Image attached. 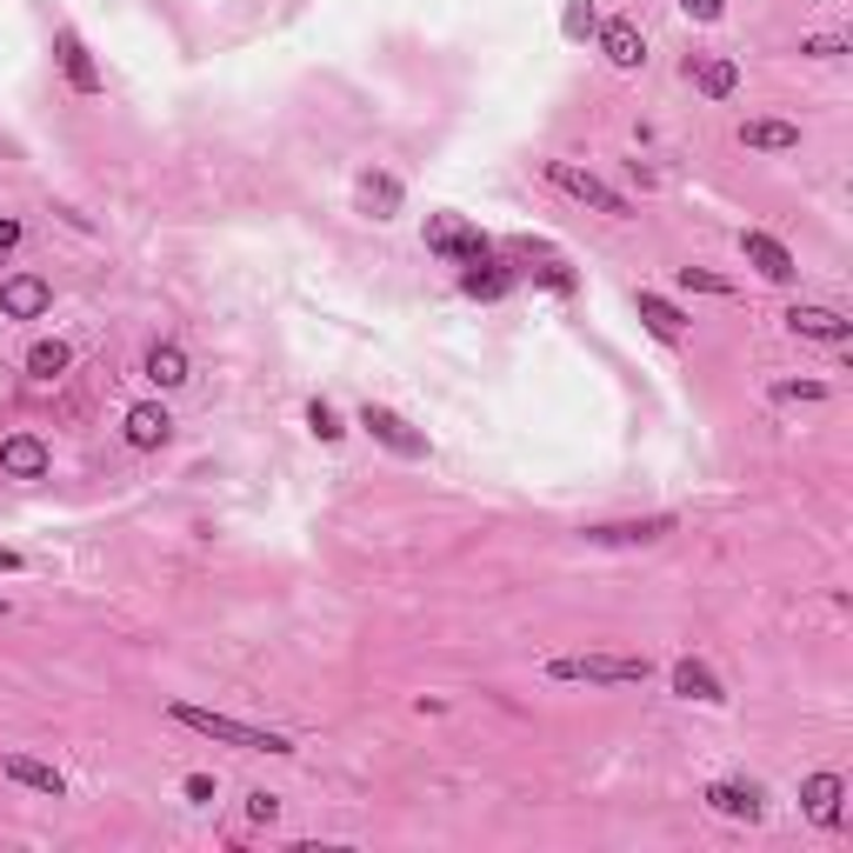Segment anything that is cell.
<instances>
[{
  "mask_svg": "<svg viewBox=\"0 0 853 853\" xmlns=\"http://www.w3.org/2000/svg\"><path fill=\"white\" fill-rule=\"evenodd\" d=\"M593 34H601V54H607V67H614V73H640V67H647V34H640L627 14L601 21Z\"/></svg>",
  "mask_w": 853,
  "mask_h": 853,
  "instance_id": "7",
  "label": "cell"
},
{
  "mask_svg": "<svg viewBox=\"0 0 853 853\" xmlns=\"http://www.w3.org/2000/svg\"><path fill=\"white\" fill-rule=\"evenodd\" d=\"M687 73H694V88H701L707 101H733V88H740V67H733L727 54H707V60H694Z\"/></svg>",
  "mask_w": 853,
  "mask_h": 853,
  "instance_id": "20",
  "label": "cell"
},
{
  "mask_svg": "<svg viewBox=\"0 0 853 853\" xmlns=\"http://www.w3.org/2000/svg\"><path fill=\"white\" fill-rule=\"evenodd\" d=\"M667 680H673V694H680V701H701V707H720V701H727V687L714 680V667L694 660V653H687V660H673Z\"/></svg>",
  "mask_w": 853,
  "mask_h": 853,
  "instance_id": "15",
  "label": "cell"
},
{
  "mask_svg": "<svg viewBox=\"0 0 853 853\" xmlns=\"http://www.w3.org/2000/svg\"><path fill=\"white\" fill-rule=\"evenodd\" d=\"M21 247V220H0V253H14Z\"/></svg>",
  "mask_w": 853,
  "mask_h": 853,
  "instance_id": "33",
  "label": "cell"
},
{
  "mask_svg": "<svg viewBox=\"0 0 853 853\" xmlns=\"http://www.w3.org/2000/svg\"><path fill=\"white\" fill-rule=\"evenodd\" d=\"M0 621H8V601H0Z\"/></svg>",
  "mask_w": 853,
  "mask_h": 853,
  "instance_id": "35",
  "label": "cell"
},
{
  "mask_svg": "<svg viewBox=\"0 0 853 853\" xmlns=\"http://www.w3.org/2000/svg\"><path fill=\"white\" fill-rule=\"evenodd\" d=\"M0 774H8V781H21V787H34V794H47V800H60L67 794V774H60V766H47V760H34V753H0Z\"/></svg>",
  "mask_w": 853,
  "mask_h": 853,
  "instance_id": "14",
  "label": "cell"
},
{
  "mask_svg": "<svg viewBox=\"0 0 853 853\" xmlns=\"http://www.w3.org/2000/svg\"><path fill=\"white\" fill-rule=\"evenodd\" d=\"M800 54H814V60H840V54H846V34H807Z\"/></svg>",
  "mask_w": 853,
  "mask_h": 853,
  "instance_id": "27",
  "label": "cell"
},
{
  "mask_svg": "<svg viewBox=\"0 0 853 853\" xmlns=\"http://www.w3.org/2000/svg\"><path fill=\"white\" fill-rule=\"evenodd\" d=\"M361 426H367V434H374L387 454H400V460H426V434H413V426H407L394 407H374V400H367V407H361Z\"/></svg>",
  "mask_w": 853,
  "mask_h": 853,
  "instance_id": "5",
  "label": "cell"
},
{
  "mask_svg": "<svg viewBox=\"0 0 853 853\" xmlns=\"http://www.w3.org/2000/svg\"><path fill=\"white\" fill-rule=\"evenodd\" d=\"M707 807H714L720 820H760V787H747V781H714V787H707Z\"/></svg>",
  "mask_w": 853,
  "mask_h": 853,
  "instance_id": "18",
  "label": "cell"
},
{
  "mask_svg": "<svg viewBox=\"0 0 853 853\" xmlns=\"http://www.w3.org/2000/svg\"><path fill=\"white\" fill-rule=\"evenodd\" d=\"M73 367V348H67V340H34V348H27V374L34 380H60Z\"/></svg>",
  "mask_w": 853,
  "mask_h": 853,
  "instance_id": "23",
  "label": "cell"
},
{
  "mask_svg": "<svg viewBox=\"0 0 853 853\" xmlns=\"http://www.w3.org/2000/svg\"><path fill=\"white\" fill-rule=\"evenodd\" d=\"M47 307H54V287L41 274H8L0 281V314L8 320H41Z\"/></svg>",
  "mask_w": 853,
  "mask_h": 853,
  "instance_id": "11",
  "label": "cell"
},
{
  "mask_svg": "<svg viewBox=\"0 0 853 853\" xmlns=\"http://www.w3.org/2000/svg\"><path fill=\"white\" fill-rule=\"evenodd\" d=\"M247 820L253 827H274L281 820V794H247Z\"/></svg>",
  "mask_w": 853,
  "mask_h": 853,
  "instance_id": "29",
  "label": "cell"
},
{
  "mask_svg": "<svg viewBox=\"0 0 853 853\" xmlns=\"http://www.w3.org/2000/svg\"><path fill=\"white\" fill-rule=\"evenodd\" d=\"M307 426H314V441H340L348 426H340V413L327 407V400H307Z\"/></svg>",
  "mask_w": 853,
  "mask_h": 853,
  "instance_id": "25",
  "label": "cell"
},
{
  "mask_svg": "<svg viewBox=\"0 0 853 853\" xmlns=\"http://www.w3.org/2000/svg\"><path fill=\"white\" fill-rule=\"evenodd\" d=\"M740 147H753V153H794L800 127L794 121H740Z\"/></svg>",
  "mask_w": 853,
  "mask_h": 853,
  "instance_id": "19",
  "label": "cell"
},
{
  "mask_svg": "<svg viewBox=\"0 0 853 853\" xmlns=\"http://www.w3.org/2000/svg\"><path fill=\"white\" fill-rule=\"evenodd\" d=\"M680 14L707 27V21H720V14H727V0H680Z\"/></svg>",
  "mask_w": 853,
  "mask_h": 853,
  "instance_id": "31",
  "label": "cell"
},
{
  "mask_svg": "<svg viewBox=\"0 0 853 853\" xmlns=\"http://www.w3.org/2000/svg\"><path fill=\"white\" fill-rule=\"evenodd\" d=\"M121 434H127V447H140V454H153V447H167V434H174V413H167L160 400H140V407H127V420H121Z\"/></svg>",
  "mask_w": 853,
  "mask_h": 853,
  "instance_id": "12",
  "label": "cell"
},
{
  "mask_svg": "<svg viewBox=\"0 0 853 853\" xmlns=\"http://www.w3.org/2000/svg\"><path fill=\"white\" fill-rule=\"evenodd\" d=\"M426 253L460 261V268H480V261H493V240L474 220H460V214H434V220H426Z\"/></svg>",
  "mask_w": 853,
  "mask_h": 853,
  "instance_id": "3",
  "label": "cell"
},
{
  "mask_svg": "<svg viewBox=\"0 0 853 853\" xmlns=\"http://www.w3.org/2000/svg\"><path fill=\"white\" fill-rule=\"evenodd\" d=\"M54 60H60V73H67V88H73V94H101V88H107L101 67H94V54H88V41H80L73 27L54 34Z\"/></svg>",
  "mask_w": 853,
  "mask_h": 853,
  "instance_id": "9",
  "label": "cell"
},
{
  "mask_svg": "<svg viewBox=\"0 0 853 853\" xmlns=\"http://www.w3.org/2000/svg\"><path fill=\"white\" fill-rule=\"evenodd\" d=\"M547 680H560V687H640V680H653V660L647 653H560L547 660Z\"/></svg>",
  "mask_w": 853,
  "mask_h": 853,
  "instance_id": "1",
  "label": "cell"
},
{
  "mask_svg": "<svg viewBox=\"0 0 853 853\" xmlns=\"http://www.w3.org/2000/svg\"><path fill=\"white\" fill-rule=\"evenodd\" d=\"M774 400H827V380H774Z\"/></svg>",
  "mask_w": 853,
  "mask_h": 853,
  "instance_id": "28",
  "label": "cell"
},
{
  "mask_svg": "<svg viewBox=\"0 0 853 853\" xmlns=\"http://www.w3.org/2000/svg\"><path fill=\"white\" fill-rule=\"evenodd\" d=\"M460 287H467L474 300H500V294H507V274L480 261V268H467V274H460Z\"/></svg>",
  "mask_w": 853,
  "mask_h": 853,
  "instance_id": "24",
  "label": "cell"
},
{
  "mask_svg": "<svg viewBox=\"0 0 853 853\" xmlns=\"http://www.w3.org/2000/svg\"><path fill=\"white\" fill-rule=\"evenodd\" d=\"M680 521L673 514H647V521H601V527H587V547H653L667 541Z\"/></svg>",
  "mask_w": 853,
  "mask_h": 853,
  "instance_id": "6",
  "label": "cell"
},
{
  "mask_svg": "<svg viewBox=\"0 0 853 853\" xmlns=\"http://www.w3.org/2000/svg\"><path fill=\"white\" fill-rule=\"evenodd\" d=\"M181 794H187L194 807H214V781H207V774H187V781H181Z\"/></svg>",
  "mask_w": 853,
  "mask_h": 853,
  "instance_id": "32",
  "label": "cell"
},
{
  "mask_svg": "<svg viewBox=\"0 0 853 853\" xmlns=\"http://www.w3.org/2000/svg\"><path fill=\"white\" fill-rule=\"evenodd\" d=\"M547 181H554L560 194H573L580 207H593V214H607V220H627V214H634L621 187H607L601 174H587V167H573V160H547Z\"/></svg>",
  "mask_w": 853,
  "mask_h": 853,
  "instance_id": "4",
  "label": "cell"
},
{
  "mask_svg": "<svg viewBox=\"0 0 853 853\" xmlns=\"http://www.w3.org/2000/svg\"><path fill=\"white\" fill-rule=\"evenodd\" d=\"M787 327H794L800 340H827V348H846V340H853V320H846L840 307H814V300L787 307Z\"/></svg>",
  "mask_w": 853,
  "mask_h": 853,
  "instance_id": "10",
  "label": "cell"
},
{
  "mask_svg": "<svg viewBox=\"0 0 853 853\" xmlns=\"http://www.w3.org/2000/svg\"><path fill=\"white\" fill-rule=\"evenodd\" d=\"M0 573H21V554H14V547H0Z\"/></svg>",
  "mask_w": 853,
  "mask_h": 853,
  "instance_id": "34",
  "label": "cell"
},
{
  "mask_svg": "<svg viewBox=\"0 0 853 853\" xmlns=\"http://www.w3.org/2000/svg\"><path fill=\"white\" fill-rule=\"evenodd\" d=\"M140 374H147L160 394H174V387H187V354L174 348V340H153L147 361H140Z\"/></svg>",
  "mask_w": 853,
  "mask_h": 853,
  "instance_id": "17",
  "label": "cell"
},
{
  "mask_svg": "<svg viewBox=\"0 0 853 853\" xmlns=\"http://www.w3.org/2000/svg\"><path fill=\"white\" fill-rule=\"evenodd\" d=\"M361 207H367L374 220H394V214H400V181H394V174H361Z\"/></svg>",
  "mask_w": 853,
  "mask_h": 853,
  "instance_id": "22",
  "label": "cell"
},
{
  "mask_svg": "<svg viewBox=\"0 0 853 853\" xmlns=\"http://www.w3.org/2000/svg\"><path fill=\"white\" fill-rule=\"evenodd\" d=\"M680 287H687V294H733V281H720V274H701V268H680Z\"/></svg>",
  "mask_w": 853,
  "mask_h": 853,
  "instance_id": "26",
  "label": "cell"
},
{
  "mask_svg": "<svg viewBox=\"0 0 853 853\" xmlns=\"http://www.w3.org/2000/svg\"><path fill=\"white\" fill-rule=\"evenodd\" d=\"M47 467H54L47 441H34V434H8L0 441V474L8 480H47Z\"/></svg>",
  "mask_w": 853,
  "mask_h": 853,
  "instance_id": "13",
  "label": "cell"
},
{
  "mask_svg": "<svg viewBox=\"0 0 853 853\" xmlns=\"http://www.w3.org/2000/svg\"><path fill=\"white\" fill-rule=\"evenodd\" d=\"M634 307H640V320H647L660 340H680V333H687V314H680L667 294H653V287H640V294H634Z\"/></svg>",
  "mask_w": 853,
  "mask_h": 853,
  "instance_id": "21",
  "label": "cell"
},
{
  "mask_svg": "<svg viewBox=\"0 0 853 853\" xmlns=\"http://www.w3.org/2000/svg\"><path fill=\"white\" fill-rule=\"evenodd\" d=\"M840 800H846V781H840V774H807V781H800V807H807V820L840 827Z\"/></svg>",
  "mask_w": 853,
  "mask_h": 853,
  "instance_id": "16",
  "label": "cell"
},
{
  "mask_svg": "<svg viewBox=\"0 0 853 853\" xmlns=\"http://www.w3.org/2000/svg\"><path fill=\"white\" fill-rule=\"evenodd\" d=\"M593 27H601V21H593V0H573V8H567V34L580 41V34H593Z\"/></svg>",
  "mask_w": 853,
  "mask_h": 853,
  "instance_id": "30",
  "label": "cell"
},
{
  "mask_svg": "<svg viewBox=\"0 0 853 853\" xmlns=\"http://www.w3.org/2000/svg\"><path fill=\"white\" fill-rule=\"evenodd\" d=\"M167 714H174L181 727H194V733H207V740H220V747H240V753H294L287 733H274V727H247V720L214 714V707H194V701H174Z\"/></svg>",
  "mask_w": 853,
  "mask_h": 853,
  "instance_id": "2",
  "label": "cell"
},
{
  "mask_svg": "<svg viewBox=\"0 0 853 853\" xmlns=\"http://www.w3.org/2000/svg\"><path fill=\"white\" fill-rule=\"evenodd\" d=\"M740 261H747L760 281H781V287L800 274V268H794V253H787L774 234H760V227H747V234H740Z\"/></svg>",
  "mask_w": 853,
  "mask_h": 853,
  "instance_id": "8",
  "label": "cell"
}]
</instances>
